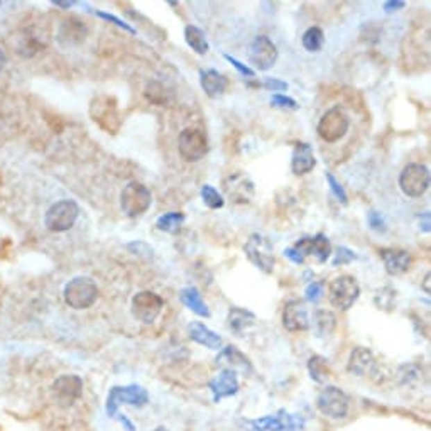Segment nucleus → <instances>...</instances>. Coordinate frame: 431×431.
<instances>
[{
  "label": "nucleus",
  "instance_id": "f257e3e1",
  "mask_svg": "<svg viewBox=\"0 0 431 431\" xmlns=\"http://www.w3.org/2000/svg\"><path fill=\"white\" fill-rule=\"evenodd\" d=\"M285 257L293 264H305L306 257H313L318 264H325L332 255V242L325 234L300 239L293 247L285 248Z\"/></svg>",
  "mask_w": 431,
  "mask_h": 431
},
{
  "label": "nucleus",
  "instance_id": "f03ea898",
  "mask_svg": "<svg viewBox=\"0 0 431 431\" xmlns=\"http://www.w3.org/2000/svg\"><path fill=\"white\" fill-rule=\"evenodd\" d=\"M65 303L73 310H87L93 306L99 298V287L96 282L88 276H78L73 278L63 291Z\"/></svg>",
  "mask_w": 431,
  "mask_h": 431
},
{
  "label": "nucleus",
  "instance_id": "7ed1b4c3",
  "mask_svg": "<svg viewBox=\"0 0 431 431\" xmlns=\"http://www.w3.org/2000/svg\"><path fill=\"white\" fill-rule=\"evenodd\" d=\"M360 286L353 276L344 274L333 279L328 286V300L333 308H339L341 312H347L353 306V303L359 300Z\"/></svg>",
  "mask_w": 431,
  "mask_h": 431
},
{
  "label": "nucleus",
  "instance_id": "20e7f679",
  "mask_svg": "<svg viewBox=\"0 0 431 431\" xmlns=\"http://www.w3.org/2000/svg\"><path fill=\"white\" fill-rule=\"evenodd\" d=\"M80 215L78 205L73 200H61L49 207L44 215V225L49 232H68L76 223Z\"/></svg>",
  "mask_w": 431,
  "mask_h": 431
},
{
  "label": "nucleus",
  "instance_id": "39448f33",
  "mask_svg": "<svg viewBox=\"0 0 431 431\" xmlns=\"http://www.w3.org/2000/svg\"><path fill=\"white\" fill-rule=\"evenodd\" d=\"M247 259L262 273L271 274L274 271V247L273 242L262 234H252L244 246Z\"/></svg>",
  "mask_w": 431,
  "mask_h": 431
},
{
  "label": "nucleus",
  "instance_id": "423d86ee",
  "mask_svg": "<svg viewBox=\"0 0 431 431\" xmlns=\"http://www.w3.org/2000/svg\"><path fill=\"white\" fill-rule=\"evenodd\" d=\"M350 127V117L341 107H332L323 114V117L318 122L316 132L325 142H339L345 137Z\"/></svg>",
  "mask_w": 431,
  "mask_h": 431
},
{
  "label": "nucleus",
  "instance_id": "0eeeda50",
  "mask_svg": "<svg viewBox=\"0 0 431 431\" xmlns=\"http://www.w3.org/2000/svg\"><path fill=\"white\" fill-rule=\"evenodd\" d=\"M151 203H153V195H151L149 188L142 183H137V181L127 185L120 195V207L129 219L141 217L149 210Z\"/></svg>",
  "mask_w": 431,
  "mask_h": 431
},
{
  "label": "nucleus",
  "instance_id": "6e6552de",
  "mask_svg": "<svg viewBox=\"0 0 431 431\" xmlns=\"http://www.w3.org/2000/svg\"><path fill=\"white\" fill-rule=\"evenodd\" d=\"M149 401V394L144 387L137 386V384H130V386H115L108 392L107 398V413L108 416H115L119 411L120 405H130L142 407Z\"/></svg>",
  "mask_w": 431,
  "mask_h": 431
},
{
  "label": "nucleus",
  "instance_id": "1a4fd4ad",
  "mask_svg": "<svg viewBox=\"0 0 431 431\" xmlns=\"http://www.w3.org/2000/svg\"><path fill=\"white\" fill-rule=\"evenodd\" d=\"M248 431H298L305 426V419L298 414H289L285 409L259 419L246 421Z\"/></svg>",
  "mask_w": 431,
  "mask_h": 431
},
{
  "label": "nucleus",
  "instance_id": "9d476101",
  "mask_svg": "<svg viewBox=\"0 0 431 431\" xmlns=\"http://www.w3.org/2000/svg\"><path fill=\"white\" fill-rule=\"evenodd\" d=\"M399 188L409 198H419L430 188V169L425 164H407L399 174Z\"/></svg>",
  "mask_w": 431,
  "mask_h": 431
},
{
  "label": "nucleus",
  "instance_id": "9b49d317",
  "mask_svg": "<svg viewBox=\"0 0 431 431\" xmlns=\"http://www.w3.org/2000/svg\"><path fill=\"white\" fill-rule=\"evenodd\" d=\"M178 151L186 162H196L208 153V139L203 130L188 127L178 137Z\"/></svg>",
  "mask_w": 431,
  "mask_h": 431
},
{
  "label": "nucleus",
  "instance_id": "f8f14e48",
  "mask_svg": "<svg viewBox=\"0 0 431 431\" xmlns=\"http://www.w3.org/2000/svg\"><path fill=\"white\" fill-rule=\"evenodd\" d=\"M90 115L102 129L110 132V134H115L119 130L120 117L117 110V102L112 96L102 95L93 99L90 105Z\"/></svg>",
  "mask_w": 431,
  "mask_h": 431
},
{
  "label": "nucleus",
  "instance_id": "ddd939ff",
  "mask_svg": "<svg viewBox=\"0 0 431 431\" xmlns=\"http://www.w3.org/2000/svg\"><path fill=\"white\" fill-rule=\"evenodd\" d=\"M132 314L137 318L142 323H153L154 320L161 314L162 308H164V301L159 294L153 293V291H141L132 298L130 303Z\"/></svg>",
  "mask_w": 431,
  "mask_h": 431
},
{
  "label": "nucleus",
  "instance_id": "4468645a",
  "mask_svg": "<svg viewBox=\"0 0 431 431\" xmlns=\"http://www.w3.org/2000/svg\"><path fill=\"white\" fill-rule=\"evenodd\" d=\"M316 406L325 416L341 419L348 413V398L344 391L335 386H327L318 394Z\"/></svg>",
  "mask_w": 431,
  "mask_h": 431
},
{
  "label": "nucleus",
  "instance_id": "2eb2a0df",
  "mask_svg": "<svg viewBox=\"0 0 431 431\" xmlns=\"http://www.w3.org/2000/svg\"><path fill=\"white\" fill-rule=\"evenodd\" d=\"M278 61V48L267 36H255L248 46V63L259 71H267Z\"/></svg>",
  "mask_w": 431,
  "mask_h": 431
},
{
  "label": "nucleus",
  "instance_id": "dca6fc26",
  "mask_svg": "<svg viewBox=\"0 0 431 431\" xmlns=\"http://www.w3.org/2000/svg\"><path fill=\"white\" fill-rule=\"evenodd\" d=\"M225 195L230 201L237 205H246L254 196V183L248 180V176L242 171H235L228 176L223 178L222 181Z\"/></svg>",
  "mask_w": 431,
  "mask_h": 431
},
{
  "label": "nucleus",
  "instance_id": "f3484780",
  "mask_svg": "<svg viewBox=\"0 0 431 431\" xmlns=\"http://www.w3.org/2000/svg\"><path fill=\"white\" fill-rule=\"evenodd\" d=\"M83 392V380L78 375H61L54 380L53 396L58 405L71 406Z\"/></svg>",
  "mask_w": 431,
  "mask_h": 431
},
{
  "label": "nucleus",
  "instance_id": "a211bd4d",
  "mask_svg": "<svg viewBox=\"0 0 431 431\" xmlns=\"http://www.w3.org/2000/svg\"><path fill=\"white\" fill-rule=\"evenodd\" d=\"M208 389L212 391L213 401L220 403L225 398L235 396L239 391V379H237L235 371L232 369H223L217 378H213L208 382Z\"/></svg>",
  "mask_w": 431,
  "mask_h": 431
},
{
  "label": "nucleus",
  "instance_id": "6ab92c4d",
  "mask_svg": "<svg viewBox=\"0 0 431 431\" xmlns=\"http://www.w3.org/2000/svg\"><path fill=\"white\" fill-rule=\"evenodd\" d=\"M282 325L289 332H305L310 328V314L305 303L293 300L286 305L282 313Z\"/></svg>",
  "mask_w": 431,
  "mask_h": 431
},
{
  "label": "nucleus",
  "instance_id": "aec40b11",
  "mask_svg": "<svg viewBox=\"0 0 431 431\" xmlns=\"http://www.w3.org/2000/svg\"><path fill=\"white\" fill-rule=\"evenodd\" d=\"M379 255L384 262V269L389 276L405 274L413 264L409 252L403 248H380Z\"/></svg>",
  "mask_w": 431,
  "mask_h": 431
},
{
  "label": "nucleus",
  "instance_id": "412c9836",
  "mask_svg": "<svg viewBox=\"0 0 431 431\" xmlns=\"http://www.w3.org/2000/svg\"><path fill=\"white\" fill-rule=\"evenodd\" d=\"M375 369H378V362H375L374 355L372 352L366 347H355L348 357V364H347V371L353 375H359V378H364V375L374 374Z\"/></svg>",
  "mask_w": 431,
  "mask_h": 431
},
{
  "label": "nucleus",
  "instance_id": "4be33fe9",
  "mask_svg": "<svg viewBox=\"0 0 431 431\" xmlns=\"http://www.w3.org/2000/svg\"><path fill=\"white\" fill-rule=\"evenodd\" d=\"M88 31L87 26L83 22L78 21V19L71 17L63 21V24L60 26V31H58V42H60L63 48H73V46H78L85 41L87 37Z\"/></svg>",
  "mask_w": 431,
  "mask_h": 431
},
{
  "label": "nucleus",
  "instance_id": "5701e85b",
  "mask_svg": "<svg viewBox=\"0 0 431 431\" xmlns=\"http://www.w3.org/2000/svg\"><path fill=\"white\" fill-rule=\"evenodd\" d=\"M316 166V158H314L313 147L306 142H298L293 149V156H291V171L296 176H303L313 171Z\"/></svg>",
  "mask_w": 431,
  "mask_h": 431
},
{
  "label": "nucleus",
  "instance_id": "b1692460",
  "mask_svg": "<svg viewBox=\"0 0 431 431\" xmlns=\"http://www.w3.org/2000/svg\"><path fill=\"white\" fill-rule=\"evenodd\" d=\"M188 333L189 339L196 344L203 345V347L210 348V350H219L222 347V337L217 335L215 332H212L207 325H203L201 321H192L188 325Z\"/></svg>",
  "mask_w": 431,
  "mask_h": 431
},
{
  "label": "nucleus",
  "instance_id": "393cba45",
  "mask_svg": "<svg viewBox=\"0 0 431 431\" xmlns=\"http://www.w3.org/2000/svg\"><path fill=\"white\" fill-rule=\"evenodd\" d=\"M227 78L217 69H201L200 71V85L210 99H219L227 90Z\"/></svg>",
  "mask_w": 431,
  "mask_h": 431
},
{
  "label": "nucleus",
  "instance_id": "a878e982",
  "mask_svg": "<svg viewBox=\"0 0 431 431\" xmlns=\"http://www.w3.org/2000/svg\"><path fill=\"white\" fill-rule=\"evenodd\" d=\"M310 327H313L314 335H316L318 339L330 337L337 327L335 314L332 312H327V310H316V312L313 313V318H310Z\"/></svg>",
  "mask_w": 431,
  "mask_h": 431
},
{
  "label": "nucleus",
  "instance_id": "bb28decb",
  "mask_svg": "<svg viewBox=\"0 0 431 431\" xmlns=\"http://www.w3.org/2000/svg\"><path fill=\"white\" fill-rule=\"evenodd\" d=\"M180 300L186 306V308L192 310V312L198 314V316L210 318V314H212L210 313L207 303L203 301V298H201L200 291H198L196 287L188 286V287H185V289H181Z\"/></svg>",
  "mask_w": 431,
  "mask_h": 431
},
{
  "label": "nucleus",
  "instance_id": "cd10ccee",
  "mask_svg": "<svg viewBox=\"0 0 431 431\" xmlns=\"http://www.w3.org/2000/svg\"><path fill=\"white\" fill-rule=\"evenodd\" d=\"M222 360H227V362L230 364V367L227 369H232V371H235V369H240V371L244 372L251 371V362H248V359L239 350V348L234 347V345H228V347H225L223 350L219 353L217 362L220 364Z\"/></svg>",
  "mask_w": 431,
  "mask_h": 431
},
{
  "label": "nucleus",
  "instance_id": "c85d7f7f",
  "mask_svg": "<svg viewBox=\"0 0 431 431\" xmlns=\"http://www.w3.org/2000/svg\"><path fill=\"white\" fill-rule=\"evenodd\" d=\"M228 327L234 330L235 333H240L242 330H246L248 327L255 323V314L252 312H248L246 308H239V306H234L228 312Z\"/></svg>",
  "mask_w": 431,
  "mask_h": 431
},
{
  "label": "nucleus",
  "instance_id": "c756f323",
  "mask_svg": "<svg viewBox=\"0 0 431 431\" xmlns=\"http://www.w3.org/2000/svg\"><path fill=\"white\" fill-rule=\"evenodd\" d=\"M185 40L186 44L193 49L196 54H207L210 49V44L207 41L203 31L196 26H186L185 27Z\"/></svg>",
  "mask_w": 431,
  "mask_h": 431
},
{
  "label": "nucleus",
  "instance_id": "7c9ffc66",
  "mask_svg": "<svg viewBox=\"0 0 431 431\" xmlns=\"http://www.w3.org/2000/svg\"><path fill=\"white\" fill-rule=\"evenodd\" d=\"M185 223V213L181 212H169L161 215L156 220L158 230L166 232V234H178Z\"/></svg>",
  "mask_w": 431,
  "mask_h": 431
},
{
  "label": "nucleus",
  "instance_id": "2f4dec72",
  "mask_svg": "<svg viewBox=\"0 0 431 431\" xmlns=\"http://www.w3.org/2000/svg\"><path fill=\"white\" fill-rule=\"evenodd\" d=\"M308 372L310 378L318 384H325L330 375H332V372H330L328 369V360L320 355H313L312 359L308 360Z\"/></svg>",
  "mask_w": 431,
  "mask_h": 431
},
{
  "label": "nucleus",
  "instance_id": "473e14b6",
  "mask_svg": "<svg viewBox=\"0 0 431 431\" xmlns=\"http://www.w3.org/2000/svg\"><path fill=\"white\" fill-rule=\"evenodd\" d=\"M303 48L308 53H318L325 44V34L320 27H310L305 34H303Z\"/></svg>",
  "mask_w": 431,
  "mask_h": 431
},
{
  "label": "nucleus",
  "instance_id": "72a5a7b5",
  "mask_svg": "<svg viewBox=\"0 0 431 431\" xmlns=\"http://www.w3.org/2000/svg\"><path fill=\"white\" fill-rule=\"evenodd\" d=\"M201 200H203V203L207 205V207L210 210H219L222 208L225 205V200L223 196L220 195L219 192H217L215 188H213L212 185H205L201 186Z\"/></svg>",
  "mask_w": 431,
  "mask_h": 431
},
{
  "label": "nucleus",
  "instance_id": "f704fd0d",
  "mask_svg": "<svg viewBox=\"0 0 431 431\" xmlns=\"http://www.w3.org/2000/svg\"><path fill=\"white\" fill-rule=\"evenodd\" d=\"M355 259H359V255H357L355 252L350 251V248L345 246H339L335 251V255H333L332 266L333 267L345 266V264H350L352 261H355Z\"/></svg>",
  "mask_w": 431,
  "mask_h": 431
},
{
  "label": "nucleus",
  "instance_id": "c9c22d12",
  "mask_svg": "<svg viewBox=\"0 0 431 431\" xmlns=\"http://www.w3.org/2000/svg\"><path fill=\"white\" fill-rule=\"evenodd\" d=\"M367 223L369 227H371L374 232H378V234H386L387 232L386 219L382 217V213L375 212V210H371V212L367 213Z\"/></svg>",
  "mask_w": 431,
  "mask_h": 431
},
{
  "label": "nucleus",
  "instance_id": "e433bc0d",
  "mask_svg": "<svg viewBox=\"0 0 431 431\" xmlns=\"http://www.w3.org/2000/svg\"><path fill=\"white\" fill-rule=\"evenodd\" d=\"M325 178H327V183L330 186V192H332L333 195H335V198L340 201L341 205H347L348 203V196H347V193H345L344 186H341L339 181H337V178L333 176L332 173L325 174Z\"/></svg>",
  "mask_w": 431,
  "mask_h": 431
},
{
  "label": "nucleus",
  "instance_id": "4c0bfd02",
  "mask_svg": "<svg viewBox=\"0 0 431 431\" xmlns=\"http://www.w3.org/2000/svg\"><path fill=\"white\" fill-rule=\"evenodd\" d=\"M271 105L276 108H286V110H298L300 108L296 100L291 99V96L281 95V93H276V95L271 96Z\"/></svg>",
  "mask_w": 431,
  "mask_h": 431
},
{
  "label": "nucleus",
  "instance_id": "58836bf2",
  "mask_svg": "<svg viewBox=\"0 0 431 431\" xmlns=\"http://www.w3.org/2000/svg\"><path fill=\"white\" fill-rule=\"evenodd\" d=\"M306 300H308L310 303H318L321 300V296H323V282H318V281H313L310 282L308 286H306Z\"/></svg>",
  "mask_w": 431,
  "mask_h": 431
},
{
  "label": "nucleus",
  "instance_id": "ea45409f",
  "mask_svg": "<svg viewBox=\"0 0 431 431\" xmlns=\"http://www.w3.org/2000/svg\"><path fill=\"white\" fill-rule=\"evenodd\" d=\"M95 15H99L100 19H105V21H108V22H114L115 26L117 27H120V29H124V31H127V33H130V34H135V29L132 26H129L127 24L126 21H122V19H119V17H115V15H112V14H107V12H102V10H95V12H93Z\"/></svg>",
  "mask_w": 431,
  "mask_h": 431
},
{
  "label": "nucleus",
  "instance_id": "a19ab883",
  "mask_svg": "<svg viewBox=\"0 0 431 431\" xmlns=\"http://www.w3.org/2000/svg\"><path fill=\"white\" fill-rule=\"evenodd\" d=\"M223 58L228 61V63L234 66V68L237 69V71L240 73V75H242V76H247V78H254L255 71L251 68V66L240 63L239 60H235V58H234V56H230V54H223Z\"/></svg>",
  "mask_w": 431,
  "mask_h": 431
},
{
  "label": "nucleus",
  "instance_id": "79ce46f5",
  "mask_svg": "<svg viewBox=\"0 0 431 431\" xmlns=\"http://www.w3.org/2000/svg\"><path fill=\"white\" fill-rule=\"evenodd\" d=\"M380 298H382V301L378 303L379 308L391 310L392 308V301H394V298H396V291L392 289V287H389V294H386V287H382V289H380L379 293L375 294V300H380Z\"/></svg>",
  "mask_w": 431,
  "mask_h": 431
},
{
  "label": "nucleus",
  "instance_id": "37998d69",
  "mask_svg": "<svg viewBox=\"0 0 431 431\" xmlns=\"http://www.w3.org/2000/svg\"><path fill=\"white\" fill-rule=\"evenodd\" d=\"M262 87L269 92H285V90H287V88H289V85H287L286 81H282L279 78H271V76H267V78L264 80Z\"/></svg>",
  "mask_w": 431,
  "mask_h": 431
},
{
  "label": "nucleus",
  "instance_id": "c03bdc74",
  "mask_svg": "<svg viewBox=\"0 0 431 431\" xmlns=\"http://www.w3.org/2000/svg\"><path fill=\"white\" fill-rule=\"evenodd\" d=\"M405 7L406 2H403V0H387V2H384V10H386L387 14L398 12V10L405 9Z\"/></svg>",
  "mask_w": 431,
  "mask_h": 431
},
{
  "label": "nucleus",
  "instance_id": "a18cd8bd",
  "mask_svg": "<svg viewBox=\"0 0 431 431\" xmlns=\"http://www.w3.org/2000/svg\"><path fill=\"white\" fill-rule=\"evenodd\" d=\"M418 222H419V228H421L423 232H428L431 230V223H430V212H425V213H419L418 215Z\"/></svg>",
  "mask_w": 431,
  "mask_h": 431
},
{
  "label": "nucleus",
  "instance_id": "49530a36",
  "mask_svg": "<svg viewBox=\"0 0 431 431\" xmlns=\"http://www.w3.org/2000/svg\"><path fill=\"white\" fill-rule=\"evenodd\" d=\"M53 6H56V7H61V9H69V7H73L75 6V3H78V2H73V0H69V2H61V0H54V2H51Z\"/></svg>",
  "mask_w": 431,
  "mask_h": 431
},
{
  "label": "nucleus",
  "instance_id": "de8ad7c7",
  "mask_svg": "<svg viewBox=\"0 0 431 431\" xmlns=\"http://www.w3.org/2000/svg\"><path fill=\"white\" fill-rule=\"evenodd\" d=\"M430 278H431V274L428 273V274L425 276V281H423V291H425L426 294L431 293V289H430Z\"/></svg>",
  "mask_w": 431,
  "mask_h": 431
},
{
  "label": "nucleus",
  "instance_id": "09e8293b",
  "mask_svg": "<svg viewBox=\"0 0 431 431\" xmlns=\"http://www.w3.org/2000/svg\"><path fill=\"white\" fill-rule=\"evenodd\" d=\"M7 65V56H6V53L2 51V49H0V71H2L3 69V66Z\"/></svg>",
  "mask_w": 431,
  "mask_h": 431
},
{
  "label": "nucleus",
  "instance_id": "8fccbe9b",
  "mask_svg": "<svg viewBox=\"0 0 431 431\" xmlns=\"http://www.w3.org/2000/svg\"><path fill=\"white\" fill-rule=\"evenodd\" d=\"M154 431H169V430L164 428V426H159V428H156Z\"/></svg>",
  "mask_w": 431,
  "mask_h": 431
}]
</instances>
